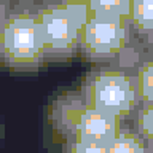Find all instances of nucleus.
I'll return each mask as SVG.
<instances>
[{"instance_id": "14", "label": "nucleus", "mask_w": 153, "mask_h": 153, "mask_svg": "<svg viewBox=\"0 0 153 153\" xmlns=\"http://www.w3.org/2000/svg\"><path fill=\"white\" fill-rule=\"evenodd\" d=\"M136 43L140 48V53H147V54H153V29L147 30L145 33L136 35Z\"/></svg>"}, {"instance_id": "3", "label": "nucleus", "mask_w": 153, "mask_h": 153, "mask_svg": "<svg viewBox=\"0 0 153 153\" xmlns=\"http://www.w3.org/2000/svg\"><path fill=\"white\" fill-rule=\"evenodd\" d=\"M134 42L136 33L124 16L91 14L80 33V51L94 64L120 62Z\"/></svg>"}, {"instance_id": "13", "label": "nucleus", "mask_w": 153, "mask_h": 153, "mask_svg": "<svg viewBox=\"0 0 153 153\" xmlns=\"http://www.w3.org/2000/svg\"><path fill=\"white\" fill-rule=\"evenodd\" d=\"M59 3L65 8V11L72 16V19H74L75 24L78 26L80 33H81V29L85 27V24L88 22L89 16L93 14V13H91L88 0H59Z\"/></svg>"}, {"instance_id": "9", "label": "nucleus", "mask_w": 153, "mask_h": 153, "mask_svg": "<svg viewBox=\"0 0 153 153\" xmlns=\"http://www.w3.org/2000/svg\"><path fill=\"white\" fill-rule=\"evenodd\" d=\"M132 69L134 75H136V83L140 100L153 102V54L142 53Z\"/></svg>"}, {"instance_id": "7", "label": "nucleus", "mask_w": 153, "mask_h": 153, "mask_svg": "<svg viewBox=\"0 0 153 153\" xmlns=\"http://www.w3.org/2000/svg\"><path fill=\"white\" fill-rule=\"evenodd\" d=\"M143 153L148 152L147 140L134 128H121L107 143V153Z\"/></svg>"}, {"instance_id": "4", "label": "nucleus", "mask_w": 153, "mask_h": 153, "mask_svg": "<svg viewBox=\"0 0 153 153\" xmlns=\"http://www.w3.org/2000/svg\"><path fill=\"white\" fill-rule=\"evenodd\" d=\"M37 16L48 61H67L80 51V29L59 0L37 3Z\"/></svg>"}, {"instance_id": "10", "label": "nucleus", "mask_w": 153, "mask_h": 153, "mask_svg": "<svg viewBox=\"0 0 153 153\" xmlns=\"http://www.w3.org/2000/svg\"><path fill=\"white\" fill-rule=\"evenodd\" d=\"M129 120L132 121V128L147 142L153 140V102L140 100V104L137 105Z\"/></svg>"}, {"instance_id": "15", "label": "nucleus", "mask_w": 153, "mask_h": 153, "mask_svg": "<svg viewBox=\"0 0 153 153\" xmlns=\"http://www.w3.org/2000/svg\"><path fill=\"white\" fill-rule=\"evenodd\" d=\"M147 147H148V152H153V140L147 142Z\"/></svg>"}, {"instance_id": "8", "label": "nucleus", "mask_w": 153, "mask_h": 153, "mask_svg": "<svg viewBox=\"0 0 153 153\" xmlns=\"http://www.w3.org/2000/svg\"><path fill=\"white\" fill-rule=\"evenodd\" d=\"M126 19L136 35L153 29V0H129Z\"/></svg>"}, {"instance_id": "1", "label": "nucleus", "mask_w": 153, "mask_h": 153, "mask_svg": "<svg viewBox=\"0 0 153 153\" xmlns=\"http://www.w3.org/2000/svg\"><path fill=\"white\" fill-rule=\"evenodd\" d=\"M0 59L18 72L38 70L48 61L35 2L21 0L10 5L0 22Z\"/></svg>"}, {"instance_id": "6", "label": "nucleus", "mask_w": 153, "mask_h": 153, "mask_svg": "<svg viewBox=\"0 0 153 153\" xmlns=\"http://www.w3.org/2000/svg\"><path fill=\"white\" fill-rule=\"evenodd\" d=\"M121 124L123 120L117 115L94 107H88L83 118H81L76 134L80 137L89 139V140H94L97 143H104L107 147L108 140L117 134V131L121 128Z\"/></svg>"}, {"instance_id": "12", "label": "nucleus", "mask_w": 153, "mask_h": 153, "mask_svg": "<svg viewBox=\"0 0 153 153\" xmlns=\"http://www.w3.org/2000/svg\"><path fill=\"white\" fill-rule=\"evenodd\" d=\"M93 14H113L128 16L129 0H88Z\"/></svg>"}, {"instance_id": "5", "label": "nucleus", "mask_w": 153, "mask_h": 153, "mask_svg": "<svg viewBox=\"0 0 153 153\" xmlns=\"http://www.w3.org/2000/svg\"><path fill=\"white\" fill-rule=\"evenodd\" d=\"M86 108L88 104L80 89L61 93L51 102L50 110V120L54 131L62 139L76 134Z\"/></svg>"}, {"instance_id": "11", "label": "nucleus", "mask_w": 153, "mask_h": 153, "mask_svg": "<svg viewBox=\"0 0 153 153\" xmlns=\"http://www.w3.org/2000/svg\"><path fill=\"white\" fill-rule=\"evenodd\" d=\"M62 150L69 153H107V147L104 143H97L89 139L80 137L78 134H74L64 139Z\"/></svg>"}, {"instance_id": "2", "label": "nucleus", "mask_w": 153, "mask_h": 153, "mask_svg": "<svg viewBox=\"0 0 153 153\" xmlns=\"http://www.w3.org/2000/svg\"><path fill=\"white\" fill-rule=\"evenodd\" d=\"M80 91L88 107L129 120L140 104L134 69L120 62L97 64L86 74Z\"/></svg>"}]
</instances>
